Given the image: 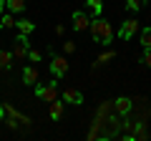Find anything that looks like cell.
<instances>
[{
	"instance_id": "52a82bcc",
	"label": "cell",
	"mask_w": 151,
	"mask_h": 141,
	"mask_svg": "<svg viewBox=\"0 0 151 141\" xmlns=\"http://www.w3.org/2000/svg\"><path fill=\"white\" fill-rule=\"evenodd\" d=\"M60 98H63L65 103H70V106H83V93L78 91V88H63Z\"/></svg>"
},
{
	"instance_id": "d6986e66",
	"label": "cell",
	"mask_w": 151,
	"mask_h": 141,
	"mask_svg": "<svg viewBox=\"0 0 151 141\" xmlns=\"http://www.w3.org/2000/svg\"><path fill=\"white\" fill-rule=\"evenodd\" d=\"M43 58V53H40V50H35V48H30L28 50V60H33V65H38V60Z\"/></svg>"
},
{
	"instance_id": "7c38bea8",
	"label": "cell",
	"mask_w": 151,
	"mask_h": 141,
	"mask_svg": "<svg viewBox=\"0 0 151 141\" xmlns=\"http://www.w3.org/2000/svg\"><path fill=\"white\" fill-rule=\"evenodd\" d=\"M5 8L13 13V15H15V13H23V10L28 8V0H8V3H5Z\"/></svg>"
},
{
	"instance_id": "603a6c76",
	"label": "cell",
	"mask_w": 151,
	"mask_h": 141,
	"mask_svg": "<svg viewBox=\"0 0 151 141\" xmlns=\"http://www.w3.org/2000/svg\"><path fill=\"white\" fill-rule=\"evenodd\" d=\"M65 33V25H55V35H63Z\"/></svg>"
},
{
	"instance_id": "30bf717a",
	"label": "cell",
	"mask_w": 151,
	"mask_h": 141,
	"mask_svg": "<svg viewBox=\"0 0 151 141\" xmlns=\"http://www.w3.org/2000/svg\"><path fill=\"white\" fill-rule=\"evenodd\" d=\"M63 106H65L63 98H60V101H58V98H55V101H50L48 114H50V119H53V121H60V119H63Z\"/></svg>"
},
{
	"instance_id": "6da1fadb",
	"label": "cell",
	"mask_w": 151,
	"mask_h": 141,
	"mask_svg": "<svg viewBox=\"0 0 151 141\" xmlns=\"http://www.w3.org/2000/svg\"><path fill=\"white\" fill-rule=\"evenodd\" d=\"M88 30H91L93 43H101V45H111V43H113V38H116V33H113L111 23H108L103 15L91 18V25H88Z\"/></svg>"
},
{
	"instance_id": "277c9868",
	"label": "cell",
	"mask_w": 151,
	"mask_h": 141,
	"mask_svg": "<svg viewBox=\"0 0 151 141\" xmlns=\"http://www.w3.org/2000/svg\"><path fill=\"white\" fill-rule=\"evenodd\" d=\"M65 73H68V58L65 55H50V76L65 78Z\"/></svg>"
},
{
	"instance_id": "ffe728a7",
	"label": "cell",
	"mask_w": 151,
	"mask_h": 141,
	"mask_svg": "<svg viewBox=\"0 0 151 141\" xmlns=\"http://www.w3.org/2000/svg\"><path fill=\"white\" fill-rule=\"evenodd\" d=\"M141 63L146 68H151V48H144V55H141Z\"/></svg>"
},
{
	"instance_id": "44dd1931",
	"label": "cell",
	"mask_w": 151,
	"mask_h": 141,
	"mask_svg": "<svg viewBox=\"0 0 151 141\" xmlns=\"http://www.w3.org/2000/svg\"><path fill=\"white\" fill-rule=\"evenodd\" d=\"M63 53H76V43H73V40H65V43H63Z\"/></svg>"
},
{
	"instance_id": "cb8c5ba5",
	"label": "cell",
	"mask_w": 151,
	"mask_h": 141,
	"mask_svg": "<svg viewBox=\"0 0 151 141\" xmlns=\"http://www.w3.org/2000/svg\"><path fill=\"white\" fill-rule=\"evenodd\" d=\"M5 116H8V114H5V106L0 103V121H5Z\"/></svg>"
},
{
	"instance_id": "7402d4cb",
	"label": "cell",
	"mask_w": 151,
	"mask_h": 141,
	"mask_svg": "<svg viewBox=\"0 0 151 141\" xmlns=\"http://www.w3.org/2000/svg\"><path fill=\"white\" fill-rule=\"evenodd\" d=\"M5 126H8V129H18V119H13V116H5Z\"/></svg>"
},
{
	"instance_id": "ac0fdd59",
	"label": "cell",
	"mask_w": 151,
	"mask_h": 141,
	"mask_svg": "<svg viewBox=\"0 0 151 141\" xmlns=\"http://www.w3.org/2000/svg\"><path fill=\"white\" fill-rule=\"evenodd\" d=\"M139 43L144 45V48H151V28H144V30H141V38H139Z\"/></svg>"
},
{
	"instance_id": "3957f363",
	"label": "cell",
	"mask_w": 151,
	"mask_h": 141,
	"mask_svg": "<svg viewBox=\"0 0 151 141\" xmlns=\"http://www.w3.org/2000/svg\"><path fill=\"white\" fill-rule=\"evenodd\" d=\"M55 88H58V78L53 76V81L48 83H35V96L40 98V101H55Z\"/></svg>"
},
{
	"instance_id": "4fadbf2b",
	"label": "cell",
	"mask_w": 151,
	"mask_h": 141,
	"mask_svg": "<svg viewBox=\"0 0 151 141\" xmlns=\"http://www.w3.org/2000/svg\"><path fill=\"white\" fill-rule=\"evenodd\" d=\"M15 28H18V33L30 35V33L35 30V20H15Z\"/></svg>"
},
{
	"instance_id": "ba28073f",
	"label": "cell",
	"mask_w": 151,
	"mask_h": 141,
	"mask_svg": "<svg viewBox=\"0 0 151 141\" xmlns=\"http://www.w3.org/2000/svg\"><path fill=\"white\" fill-rule=\"evenodd\" d=\"M131 106H134V101H131L129 96H119L116 101H113V109H116V114H119V116H129Z\"/></svg>"
},
{
	"instance_id": "e0dca14e",
	"label": "cell",
	"mask_w": 151,
	"mask_h": 141,
	"mask_svg": "<svg viewBox=\"0 0 151 141\" xmlns=\"http://www.w3.org/2000/svg\"><path fill=\"white\" fill-rule=\"evenodd\" d=\"M116 58V50H106V53H101L96 58V63H93V68H96V65H103V63H108V60H113Z\"/></svg>"
},
{
	"instance_id": "9a60e30c",
	"label": "cell",
	"mask_w": 151,
	"mask_h": 141,
	"mask_svg": "<svg viewBox=\"0 0 151 141\" xmlns=\"http://www.w3.org/2000/svg\"><path fill=\"white\" fill-rule=\"evenodd\" d=\"M13 50H0V70H8L13 65Z\"/></svg>"
},
{
	"instance_id": "7a4b0ae2",
	"label": "cell",
	"mask_w": 151,
	"mask_h": 141,
	"mask_svg": "<svg viewBox=\"0 0 151 141\" xmlns=\"http://www.w3.org/2000/svg\"><path fill=\"white\" fill-rule=\"evenodd\" d=\"M28 50H30V40H28L25 33H18L15 40H13V58L15 60H25L28 58Z\"/></svg>"
},
{
	"instance_id": "2e32d148",
	"label": "cell",
	"mask_w": 151,
	"mask_h": 141,
	"mask_svg": "<svg viewBox=\"0 0 151 141\" xmlns=\"http://www.w3.org/2000/svg\"><path fill=\"white\" fill-rule=\"evenodd\" d=\"M146 5H149V0H126V10L129 13H139Z\"/></svg>"
},
{
	"instance_id": "d4e9b609",
	"label": "cell",
	"mask_w": 151,
	"mask_h": 141,
	"mask_svg": "<svg viewBox=\"0 0 151 141\" xmlns=\"http://www.w3.org/2000/svg\"><path fill=\"white\" fill-rule=\"evenodd\" d=\"M5 3H8V0H0V15L5 13Z\"/></svg>"
},
{
	"instance_id": "8992f818",
	"label": "cell",
	"mask_w": 151,
	"mask_h": 141,
	"mask_svg": "<svg viewBox=\"0 0 151 141\" xmlns=\"http://www.w3.org/2000/svg\"><path fill=\"white\" fill-rule=\"evenodd\" d=\"M70 20H73V30L76 33L88 30V25H91V15H88L86 10H73L70 13Z\"/></svg>"
},
{
	"instance_id": "9c48e42d",
	"label": "cell",
	"mask_w": 151,
	"mask_h": 141,
	"mask_svg": "<svg viewBox=\"0 0 151 141\" xmlns=\"http://www.w3.org/2000/svg\"><path fill=\"white\" fill-rule=\"evenodd\" d=\"M20 78H23L25 86H35V83H38V68H35V65H25L23 73H20Z\"/></svg>"
},
{
	"instance_id": "8fae6325",
	"label": "cell",
	"mask_w": 151,
	"mask_h": 141,
	"mask_svg": "<svg viewBox=\"0 0 151 141\" xmlns=\"http://www.w3.org/2000/svg\"><path fill=\"white\" fill-rule=\"evenodd\" d=\"M86 8L91 10V18L103 15V0H86Z\"/></svg>"
},
{
	"instance_id": "5b68a950",
	"label": "cell",
	"mask_w": 151,
	"mask_h": 141,
	"mask_svg": "<svg viewBox=\"0 0 151 141\" xmlns=\"http://www.w3.org/2000/svg\"><path fill=\"white\" fill-rule=\"evenodd\" d=\"M136 30H139V20H136V18H126V20L121 23V28H119L116 35H119L121 40H131L136 35Z\"/></svg>"
},
{
	"instance_id": "5bb4252c",
	"label": "cell",
	"mask_w": 151,
	"mask_h": 141,
	"mask_svg": "<svg viewBox=\"0 0 151 141\" xmlns=\"http://www.w3.org/2000/svg\"><path fill=\"white\" fill-rule=\"evenodd\" d=\"M0 28H3V30H10V28H15V15H13L10 10L0 15Z\"/></svg>"
}]
</instances>
